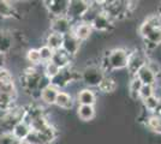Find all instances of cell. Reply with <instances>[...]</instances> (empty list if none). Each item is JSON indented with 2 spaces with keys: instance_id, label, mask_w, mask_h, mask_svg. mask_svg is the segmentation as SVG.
<instances>
[{
  "instance_id": "f1b7e54d",
  "label": "cell",
  "mask_w": 161,
  "mask_h": 144,
  "mask_svg": "<svg viewBox=\"0 0 161 144\" xmlns=\"http://www.w3.org/2000/svg\"><path fill=\"white\" fill-rule=\"evenodd\" d=\"M27 60L30 62L31 66H37V65L42 64V62H41V59H40L39 49H36V48L29 49L27 53Z\"/></svg>"
},
{
  "instance_id": "7a4b0ae2",
  "label": "cell",
  "mask_w": 161,
  "mask_h": 144,
  "mask_svg": "<svg viewBox=\"0 0 161 144\" xmlns=\"http://www.w3.org/2000/svg\"><path fill=\"white\" fill-rule=\"evenodd\" d=\"M27 113V107L24 106H14V108L5 112L0 117V135L11 133L14 126L23 121Z\"/></svg>"
},
{
  "instance_id": "6da1fadb",
  "label": "cell",
  "mask_w": 161,
  "mask_h": 144,
  "mask_svg": "<svg viewBox=\"0 0 161 144\" xmlns=\"http://www.w3.org/2000/svg\"><path fill=\"white\" fill-rule=\"evenodd\" d=\"M129 54H130V51L125 48H113L106 53L103 58V62L101 64V67L105 70V72L126 69Z\"/></svg>"
},
{
  "instance_id": "83f0119b",
  "label": "cell",
  "mask_w": 161,
  "mask_h": 144,
  "mask_svg": "<svg viewBox=\"0 0 161 144\" xmlns=\"http://www.w3.org/2000/svg\"><path fill=\"white\" fill-rule=\"evenodd\" d=\"M39 53H40V59L42 64H47L52 60V56H53V51L49 47H47L46 45L41 46L39 48Z\"/></svg>"
},
{
  "instance_id": "cb8c5ba5",
  "label": "cell",
  "mask_w": 161,
  "mask_h": 144,
  "mask_svg": "<svg viewBox=\"0 0 161 144\" xmlns=\"http://www.w3.org/2000/svg\"><path fill=\"white\" fill-rule=\"evenodd\" d=\"M77 115L83 121H90L95 118V107L94 106H78Z\"/></svg>"
},
{
  "instance_id": "7402d4cb",
  "label": "cell",
  "mask_w": 161,
  "mask_h": 144,
  "mask_svg": "<svg viewBox=\"0 0 161 144\" xmlns=\"http://www.w3.org/2000/svg\"><path fill=\"white\" fill-rule=\"evenodd\" d=\"M97 88H99L102 93L111 94V93L115 91V89L118 88V82L114 79L113 77H111V76H108L107 73H106L105 78L102 79V82L99 84V87H97Z\"/></svg>"
},
{
  "instance_id": "ac0fdd59",
  "label": "cell",
  "mask_w": 161,
  "mask_h": 144,
  "mask_svg": "<svg viewBox=\"0 0 161 144\" xmlns=\"http://www.w3.org/2000/svg\"><path fill=\"white\" fill-rule=\"evenodd\" d=\"M71 60L72 58L69 54H66L63 49H59V51H55L53 53V56H52V60L51 61L55 64L59 69H65V67H69L70 64H71Z\"/></svg>"
},
{
  "instance_id": "44dd1931",
  "label": "cell",
  "mask_w": 161,
  "mask_h": 144,
  "mask_svg": "<svg viewBox=\"0 0 161 144\" xmlns=\"http://www.w3.org/2000/svg\"><path fill=\"white\" fill-rule=\"evenodd\" d=\"M17 11L11 1L0 0V18H12L16 17Z\"/></svg>"
},
{
  "instance_id": "5b68a950",
  "label": "cell",
  "mask_w": 161,
  "mask_h": 144,
  "mask_svg": "<svg viewBox=\"0 0 161 144\" xmlns=\"http://www.w3.org/2000/svg\"><path fill=\"white\" fill-rule=\"evenodd\" d=\"M77 79H80V72H77L76 70L71 69L69 66L65 69H61L59 71V73L49 81V83L53 87H55L57 89L60 90V88H65L70 83L76 82Z\"/></svg>"
},
{
  "instance_id": "ffe728a7",
  "label": "cell",
  "mask_w": 161,
  "mask_h": 144,
  "mask_svg": "<svg viewBox=\"0 0 161 144\" xmlns=\"http://www.w3.org/2000/svg\"><path fill=\"white\" fill-rule=\"evenodd\" d=\"M17 99V94H8V93H0V110L5 113L11 108H14V102Z\"/></svg>"
},
{
  "instance_id": "d4e9b609",
  "label": "cell",
  "mask_w": 161,
  "mask_h": 144,
  "mask_svg": "<svg viewBox=\"0 0 161 144\" xmlns=\"http://www.w3.org/2000/svg\"><path fill=\"white\" fill-rule=\"evenodd\" d=\"M141 101H142V104H143L144 110L149 112L150 114H155V112H156L158 107H159V96L158 95L149 96V97L143 99Z\"/></svg>"
},
{
  "instance_id": "4fadbf2b",
  "label": "cell",
  "mask_w": 161,
  "mask_h": 144,
  "mask_svg": "<svg viewBox=\"0 0 161 144\" xmlns=\"http://www.w3.org/2000/svg\"><path fill=\"white\" fill-rule=\"evenodd\" d=\"M14 47V34L10 30H0V55L8 54Z\"/></svg>"
},
{
  "instance_id": "8992f818",
  "label": "cell",
  "mask_w": 161,
  "mask_h": 144,
  "mask_svg": "<svg viewBox=\"0 0 161 144\" xmlns=\"http://www.w3.org/2000/svg\"><path fill=\"white\" fill-rule=\"evenodd\" d=\"M147 62H148L147 52H143L141 49L135 48L134 51H130L126 69L130 72V75L135 76L136 72L141 69V67H143L144 65H147Z\"/></svg>"
},
{
  "instance_id": "8fae6325",
  "label": "cell",
  "mask_w": 161,
  "mask_h": 144,
  "mask_svg": "<svg viewBox=\"0 0 161 144\" xmlns=\"http://www.w3.org/2000/svg\"><path fill=\"white\" fill-rule=\"evenodd\" d=\"M92 28L99 33H108L114 29V21L108 16L105 11H102L94 21L92 22Z\"/></svg>"
},
{
  "instance_id": "9c48e42d",
  "label": "cell",
  "mask_w": 161,
  "mask_h": 144,
  "mask_svg": "<svg viewBox=\"0 0 161 144\" xmlns=\"http://www.w3.org/2000/svg\"><path fill=\"white\" fill-rule=\"evenodd\" d=\"M43 4H45V7L47 8L48 13L53 18V17L66 16L70 0H48V1H45Z\"/></svg>"
},
{
  "instance_id": "7c38bea8",
  "label": "cell",
  "mask_w": 161,
  "mask_h": 144,
  "mask_svg": "<svg viewBox=\"0 0 161 144\" xmlns=\"http://www.w3.org/2000/svg\"><path fill=\"white\" fill-rule=\"evenodd\" d=\"M134 77H136L142 83V85H153V87H155L156 82H158V75H155L154 71L148 65H144L143 67H141L136 72V75Z\"/></svg>"
},
{
  "instance_id": "1f68e13d",
  "label": "cell",
  "mask_w": 161,
  "mask_h": 144,
  "mask_svg": "<svg viewBox=\"0 0 161 144\" xmlns=\"http://www.w3.org/2000/svg\"><path fill=\"white\" fill-rule=\"evenodd\" d=\"M22 141L14 138L11 133L7 135H0V144H20Z\"/></svg>"
},
{
  "instance_id": "d6a6232c",
  "label": "cell",
  "mask_w": 161,
  "mask_h": 144,
  "mask_svg": "<svg viewBox=\"0 0 161 144\" xmlns=\"http://www.w3.org/2000/svg\"><path fill=\"white\" fill-rule=\"evenodd\" d=\"M158 14L160 16V18H161V5H160V8H159V13H158Z\"/></svg>"
},
{
  "instance_id": "ba28073f",
  "label": "cell",
  "mask_w": 161,
  "mask_h": 144,
  "mask_svg": "<svg viewBox=\"0 0 161 144\" xmlns=\"http://www.w3.org/2000/svg\"><path fill=\"white\" fill-rule=\"evenodd\" d=\"M74 23L70 21L66 16L61 17H53L51 19V33H57L60 35H66L72 31Z\"/></svg>"
},
{
  "instance_id": "9a60e30c",
  "label": "cell",
  "mask_w": 161,
  "mask_h": 144,
  "mask_svg": "<svg viewBox=\"0 0 161 144\" xmlns=\"http://www.w3.org/2000/svg\"><path fill=\"white\" fill-rule=\"evenodd\" d=\"M76 101L78 106H94L96 103V95L90 88H84L77 93Z\"/></svg>"
},
{
  "instance_id": "f546056e",
  "label": "cell",
  "mask_w": 161,
  "mask_h": 144,
  "mask_svg": "<svg viewBox=\"0 0 161 144\" xmlns=\"http://www.w3.org/2000/svg\"><path fill=\"white\" fill-rule=\"evenodd\" d=\"M155 94H156L155 87H153V85H142L141 90H140V100L147 99V97L153 96Z\"/></svg>"
},
{
  "instance_id": "277c9868",
  "label": "cell",
  "mask_w": 161,
  "mask_h": 144,
  "mask_svg": "<svg viewBox=\"0 0 161 144\" xmlns=\"http://www.w3.org/2000/svg\"><path fill=\"white\" fill-rule=\"evenodd\" d=\"M43 77V72H40L35 66H30L28 67L22 77V82H23V87L24 89L29 91L30 94H35L37 93L39 97H40V93H39V87H40V82Z\"/></svg>"
},
{
  "instance_id": "52a82bcc",
  "label": "cell",
  "mask_w": 161,
  "mask_h": 144,
  "mask_svg": "<svg viewBox=\"0 0 161 144\" xmlns=\"http://www.w3.org/2000/svg\"><path fill=\"white\" fill-rule=\"evenodd\" d=\"M89 4L90 1H87V0H70L66 17L70 21H72L74 24L77 22H80L82 17L84 16L86 11L89 7Z\"/></svg>"
},
{
  "instance_id": "e0dca14e",
  "label": "cell",
  "mask_w": 161,
  "mask_h": 144,
  "mask_svg": "<svg viewBox=\"0 0 161 144\" xmlns=\"http://www.w3.org/2000/svg\"><path fill=\"white\" fill-rule=\"evenodd\" d=\"M57 107H59L61 109L69 110L74 107L75 104V100L74 97L70 95L69 93H65V91H59L58 93V96L55 99V103H54Z\"/></svg>"
},
{
  "instance_id": "3957f363",
  "label": "cell",
  "mask_w": 161,
  "mask_h": 144,
  "mask_svg": "<svg viewBox=\"0 0 161 144\" xmlns=\"http://www.w3.org/2000/svg\"><path fill=\"white\" fill-rule=\"evenodd\" d=\"M106 72L101 67V65L90 64L87 65L84 69L80 72V79L87 85L88 88H97L99 84L105 78Z\"/></svg>"
},
{
  "instance_id": "603a6c76",
  "label": "cell",
  "mask_w": 161,
  "mask_h": 144,
  "mask_svg": "<svg viewBox=\"0 0 161 144\" xmlns=\"http://www.w3.org/2000/svg\"><path fill=\"white\" fill-rule=\"evenodd\" d=\"M63 35L57 34V33H49L46 39V46L49 47L53 52L61 49L63 46Z\"/></svg>"
},
{
  "instance_id": "2e32d148",
  "label": "cell",
  "mask_w": 161,
  "mask_h": 144,
  "mask_svg": "<svg viewBox=\"0 0 161 144\" xmlns=\"http://www.w3.org/2000/svg\"><path fill=\"white\" fill-rule=\"evenodd\" d=\"M59 91L60 90L57 89L52 84H48L46 88H43L40 91V100L46 104H54Z\"/></svg>"
},
{
  "instance_id": "30bf717a",
  "label": "cell",
  "mask_w": 161,
  "mask_h": 144,
  "mask_svg": "<svg viewBox=\"0 0 161 144\" xmlns=\"http://www.w3.org/2000/svg\"><path fill=\"white\" fill-rule=\"evenodd\" d=\"M80 45L82 42L76 37L74 35V33H69V34L64 35L63 37V46H61V49L69 54L71 58H74L75 55H77L80 51Z\"/></svg>"
},
{
  "instance_id": "5bb4252c",
  "label": "cell",
  "mask_w": 161,
  "mask_h": 144,
  "mask_svg": "<svg viewBox=\"0 0 161 144\" xmlns=\"http://www.w3.org/2000/svg\"><path fill=\"white\" fill-rule=\"evenodd\" d=\"M93 28L90 24L88 23H83V22H77L74 24V28H72V33L74 35L80 40V42L87 41L88 39L92 36L93 34Z\"/></svg>"
},
{
  "instance_id": "d6986e66",
  "label": "cell",
  "mask_w": 161,
  "mask_h": 144,
  "mask_svg": "<svg viewBox=\"0 0 161 144\" xmlns=\"http://www.w3.org/2000/svg\"><path fill=\"white\" fill-rule=\"evenodd\" d=\"M30 131H31V127H30L29 123H27L25 120H23V121H20V123H18L14 126V129L12 130L11 135L14 138L19 139V141H25L28 135L30 133Z\"/></svg>"
},
{
  "instance_id": "484cf974",
  "label": "cell",
  "mask_w": 161,
  "mask_h": 144,
  "mask_svg": "<svg viewBox=\"0 0 161 144\" xmlns=\"http://www.w3.org/2000/svg\"><path fill=\"white\" fill-rule=\"evenodd\" d=\"M142 83L136 78V77H132V79L129 83V94H130V97L132 100H140V90H141Z\"/></svg>"
},
{
  "instance_id": "4316f807",
  "label": "cell",
  "mask_w": 161,
  "mask_h": 144,
  "mask_svg": "<svg viewBox=\"0 0 161 144\" xmlns=\"http://www.w3.org/2000/svg\"><path fill=\"white\" fill-rule=\"evenodd\" d=\"M59 71H60V69L52 61H49L43 65V75L46 76L49 81H51L53 77H55V76L58 75Z\"/></svg>"
},
{
  "instance_id": "4dcf8cb0",
  "label": "cell",
  "mask_w": 161,
  "mask_h": 144,
  "mask_svg": "<svg viewBox=\"0 0 161 144\" xmlns=\"http://www.w3.org/2000/svg\"><path fill=\"white\" fill-rule=\"evenodd\" d=\"M14 82L12 73L5 67H0V83H11Z\"/></svg>"
}]
</instances>
